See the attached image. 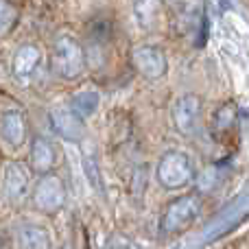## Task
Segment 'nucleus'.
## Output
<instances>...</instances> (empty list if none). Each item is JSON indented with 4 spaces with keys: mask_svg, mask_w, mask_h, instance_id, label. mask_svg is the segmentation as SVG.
Listing matches in <instances>:
<instances>
[{
    "mask_svg": "<svg viewBox=\"0 0 249 249\" xmlns=\"http://www.w3.org/2000/svg\"><path fill=\"white\" fill-rule=\"evenodd\" d=\"M51 64L53 70L66 81L81 77L86 70V53L81 42L72 35H59L51 48Z\"/></svg>",
    "mask_w": 249,
    "mask_h": 249,
    "instance_id": "nucleus-3",
    "label": "nucleus"
},
{
    "mask_svg": "<svg viewBox=\"0 0 249 249\" xmlns=\"http://www.w3.org/2000/svg\"><path fill=\"white\" fill-rule=\"evenodd\" d=\"M155 175L166 190H181L195 181L197 166H195L193 158L184 151H166L160 158Z\"/></svg>",
    "mask_w": 249,
    "mask_h": 249,
    "instance_id": "nucleus-2",
    "label": "nucleus"
},
{
    "mask_svg": "<svg viewBox=\"0 0 249 249\" xmlns=\"http://www.w3.org/2000/svg\"><path fill=\"white\" fill-rule=\"evenodd\" d=\"M57 162V153L55 146L51 144V140L37 136L31 142V151H29V168L35 173V175H46V173H53Z\"/></svg>",
    "mask_w": 249,
    "mask_h": 249,
    "instance_id": "nucleus-9",
    "label": "nucleus"
},
{
    "mask_svg": "<svg viewBox=\"0 0 249 249\" xmlns=\"http://www.w3.org/2000/svg\"><path fill=\"white\" fill-rule=\"evenodd\" d=\"M31 193V173L22 162H7L2 166V195L11 203H22Z\"/></svg>",
    "mask_w": 249,
    "mask_h": 249,
    "instance_id": "nucleus-6",
    "label": "nucleus"
},
{
    "mask_svg": "<svg viewBox=\"0 0 249 249\" xmlns=\"http://www.w3.org/2000/svg\"><path fill=\"white\" fill-rule=\"evenodd\" d=\"M39 61H42V53H39L37 46H33V44L20 46L11 61L13 77H16L18 81H29L35 74V70L39 68Z\"/></svg>",
    "mask_w": 249,
    "mask_h": 249,
    "instance_id": "nucleus-10",
    "label": "nucleus"
},
{
    "mask_svg": "<svg viewBox=\"0 0 249 249\" xmlns=\"http://www.w3.org/2000/svg\"><path fill=\"white\" fill-rule=\"evenodd\" d=\"M173 124L181 136H193L201 118V99L197 94H184L173 105Z\"/></svg>",
    "mask_w": 249,
    "mask_h": 249,
    "instance_id": "nucleus-7",
    "label": "nucleus"
},
{
    "mask_svg": "<svg viewBox=\"0 0 249 249\" xmlns=\"http://www.w3.org/2000/svg\"><path fill=\"white\" fill-rule=\"evenodd\" d=\"M51 118H53V124H55V129L59 131L61 138H66V140H70V142H79L83 138V131H86L83 118L79 116V114H74L70 107L53 109Z\"/></svg>",
    "mask_w": 249,
    "mask_h": 249,
    "instance_id": "nucleus-11",
    "label": "nucleus"
},
{
    "mask_svg": "<svg viewBox=\"0 0 249 249\" xmlns=\"http://www.w3.org/2000/svg\"><path fill=\"white\" fill-rule=\"evenodd\" d=\"M162 13H164L162 0H133V16H136L138 24L144 31L158 29Z\"/></svg>",
    "mask_w": 249,
    "mask_h": 249,
    "instance_id": "nucleus-12",
    "label": "nucleus"
},
{
    "mask_svg": "<svg viewBox=\"0 0 249 249\" xmlns=\"http://www.w3.org/2000/svg\"><path fill=\"white\" fill-rule=\"evenodd\" d=\"M131 64L138 70V74H142L149 81H158L168 72V59L164 51H160L158 46H151V44L133 48Z\"/></svg>",
    "mask_w": 249,
    "mask_h": 249,
    "instance_id": "nucleus-5",
    "label": "nucleus"
},
{
    "mask_svg": "<svg viewBox=\"0 0 249 249\" xmlns=\"http://www.w3.org/2000/svg\"><path fill=\"white\" fill-rule=\"evenodd\" d=\"M66 186L59 175H39L37 184L31 190V201H33L35 210L42 214H57L61 208L66 206Z\"/></svg>",
    "mask_w": 249,
    "mask_h": 249,
    "instance_id": "nucleus-4",
    "label": "nucleus"
},
{
    "mask_svg": "<svg viewBox=\"0 0 249 249\" xmlns=\"http://www.w3.org/2000/svg\"><path fill=\"white\" fill-rule=\"evenodd\" d=\"M203 201L199 195H181V197L173 199L162 212L160 219V232L162 236H175L181 234L199 219L201 214Z\"/></svg>",
    "mask_w": 249,
    "mask_h": 249,
    "instance_id": "nucleus-1",
    "label": "nucleus"
},
{
    "mask_svg": "<svg viewBox=\"0 0 249 249\" xmlns=\"http://www.w3.org/2000/svg\"><path fill=\"white\" fill-rule=\"evenodd\" d=\"M18 20H20V9L11 0H0V37L11 35Z\"/></svg>",
    "mask_w": 249,
    "mask_h": 249,
    "instance_id": "nucleus-14",
    "label": "nucleus"
},
{
    "mask_svg": "<svg viewBox=\"0 0 249 249\" xmlns=\"http://www.w3.org/2000/svg\"><path fill=\"white\" fill-rule=\"evenodd\" d=\"M236 118H238V109L234 103H225L221 105L214 112V131L219 133H228L236 127Z\"/></svg>",
    "mask_w": 249,
    "mask_h": 249,
    "instance_id": "nucleus-15",
    "label": "nucleus"
},
{
    "mask_svg": "<svg viewBox=\"0 0 249 249\" xmlns=\"http://www.w3.org/2000/svg\"><path fill=\"white\" fill-rule=\"evenodd\" d=\"M18 247L20 249H53L51 236L39 225H24L18 232Z\"/></svg>",
    "mask_w": 249,
    "mask_h": 249,
    "instance_id": "nucleus-13",
    "label": "nucleus"
},
{
    "mask_svg": "<svg viewBox=\"0 0 249 249\" xmlns=\"http://www.w3.org/2000/svg\"><path fill=\"white\" fill-rule=\"evenodd\" d=\"M0 136L11 149H20L26 140V121L20 109H4L0 116Z\"/></svg>",
    "mask_w": 249,
    "mask_h": 249,
    "instance_id": "nucleus-8",
    "label": "nucleus"
}]
</instances>
